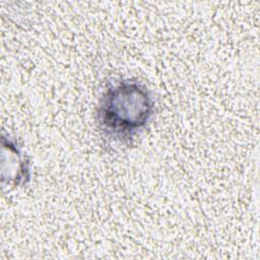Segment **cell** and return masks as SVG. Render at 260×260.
<instances>
[{"label": "cell", "mask_w": 260, "mask_h": 260, "mask_svg": "<svg viewBox=\"0 0 260 260\" xmlns=\"http://www.w3.org/2000/svg\"><path fill=\"white\" fill-rule=\"evenodd\" d=\"M154 102L142 83L121 80L104 92L98 108V124L103 134L119 142L131 140L150 121Z\"/></svg>", "instance_id": "obj_1"}, {"label": "cell", "mask_w": 260, "mask_h": 260, "mask_svg": "<svg viewBox=\"0 0 260 260\" xmlns=\"http://www.w3.org/2000/svg\"><path fill=\"white\" fill-rule=\"evenodd\" d=\"M2 181L13 187L23 186L30 180L28 158L11 139L2 137Z\"/></svg>", "instance_id": "obj_2"}]
</instances>
